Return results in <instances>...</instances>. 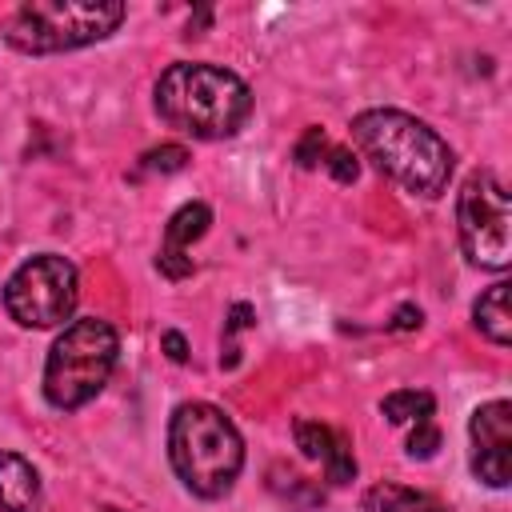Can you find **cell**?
Wrapping results in <instances>:
<instances>
[{
  "instance_id": "1",
  "label": "cell",
  "mask_w": 512,
  "mask_h": 512,
  "mask_svg": "<svg viewBox=\"0 0 512 512\" xmlns=\"http://www.w3.org/2000/svg\"><path fill=\"white\" fill-rule=\"evenodd\" d=\"M352 140L360 156L372 160V168L396 180L404 192L440 196L448 188L456 156L448 140L424 120L400 108H368L352 120Z\"/></svg>"
},
{
  "instance_id": "14",
  "label": "cell",
  "mask_w": 512,
  "mask_h": 512,
  "mask_svg": "<svg viewBox=\"0 0 512 512\" xmlns=\"http://www.w3.org/2000/svg\"><path fill=\"white\" fill-rule=\"evenodd\" d=\"M292 436H296V448L308 456V460H320V464H328L332 460V452L340 448V432H332L328 424H320V420H296L292 424Z\"/></svg>"
},
{
  "instance_id": "10",
  "label": "cell",
  "mask_w": 512,
  "mask_h": 512,
  "mask_svg": "<svg viewBox=\"0 0 512 512\" xmlns=\"http://www.w3.org/2000/svg\"><path fill=\"white\" fill-rule=\"evenodd\" d=\"M508 280H496L492 288L480 292V300L472 304V320L476 328L496 344V348H508L512 344V312H508Z\"/></svg>"
},
{
  "instance_id": "18",
  "label": "cell",
  "mask_w": 512,
  "mask_h": 512,
  "mask_svg": "<svg viewBox=\"0 0 512 512\" xmlns=\"http://www.w3.org/2000/svg\"><path fill=\"white\" fill-rule=\"evenodd\" d=\"M328 172L340 180V184H352L356 176H360V164H356V156L348 152V148H328Z\"/></svg>"
},
{
  "instance_id": "7",
  "label": "cell",
  "mask_w": 512,
  "mask_h": 512,
  "mask_svg": "<svg viewBox=\"0 0 512 512\" xmlns=\"http://www.w3.org/2000/svg\"><path fill=\"white\" fill-rule=\"evenodd\" d=\"M76 300H80L76 264L56 252H40L24 260L4 284V308L20 328H56L72 316Z\"/></svg>"
},
{
  "instance_id": "15",
  "label": "cell",
  "mask_w": 512,
  "mask_h": 512,
  "mask_svg": "<svg viewBox=\"0 0 512 512\" xmlns=\"http://www.w3.org/2000/svg\"><path fill=\"white\" fill-rule=\"evenodd\" d=\"M184 160H188V148H180V144H160V148L144 152L140 168H144V172H180Z\"/></svg>"
},
{
  "instance_id": "8",
  "label": "cell",
  "mask_w": 512,
  "mask_h": 512,
  "mask_svg": "<svg viewBox=\"0 0 512 512\" xmlns=\"http://www.w3.org/2000/svg\"><path fill=\"white\" fill-rule=\"evenodd\" d=\"M472 436V472L488 488H508L512 480V404L488 400L468 420Z\"/></svg>"
},
{
  "instance_id": "4",
  "label": "cell",
  "mask_w": 512,
  "mask_h": 512,
  "mask_svg": "<svg viewBox=\"0 0 512 512\" xmlns=\"http://www.w3.org/2000/svg\"><path fill=\"white\" fill-rule=\"evenodd\" d=\"M116 356H120V336L108 320H96V316L72 320L52 340L48 360H44V396H48V404L60 408V412L84 408L108 384V376L116 368Z\"/></svg>"
},
{
  "instance_id": "17",
  "label": "cell",
  "mask_w": 512,
  "mask_h": 512,
  "mask_svg": "<svg viewBox=\"0 0 512 512\" xmlns=\"http://www.w3.org/2000/svg\"><path fill=\"white\" fill-rule=\"evenodd\" d=\"M436 448H440V432L432 428V420L416 424L412 436H408V456H412V460H432Z\"/></svg>"
},
{
  "instance_id": "3",
  "label": "cell",
  "mask_w": 512,
  "mask_h": 512,
  "mask_svg": "<svg viewBox=\"0 0 512 512\" xmlns=\"http://www.w3.org/2000/svg\"><path fill=\"white\" fill-rule=\"evenodd\" d=\"M168 460L192 496L220 500L244 468V440H240L236 424L216 404L192 400L172 412Z\"/></svg>"
},
{
  "instance_id": "6",
  "label": "cell",
  "mask_w": 512,
  "mask_h": 512,
  "mask_svg": "<svg viewBox=\"0 0 512 512\" xmlns=\"http://www.w3.org/2000/svg\"><path fill=\"white\" fill-rule=\"evenodd\" d=\"M460 248L476 268L504 272L512 260V204L492 168H476L456 196Z\"/></svg>"
},
{
  "instance_id": "2",
  "label": "cell",
  "mask_w": 512,
  "mask_h": 512,
  "mask_svg": "<svg viewBox=\"0 0 512 512\" xmlns=\"http://www.w3.org/2000/svg\"><path fill=\"white\" fill-rule=\"evenodd\" d=\"M156 112L168 128L192 140H228L252 116V92L220 64L180 60L156 80Z\"/></svg>"
},
{
  "instance_id": "19",
  "label": "cell",
  "mask_w": 512,
  "mask_h": 512,
  "mask_svg": "<svg viewBox=\"0 0 512 512\" xmlns=\"http://www.w3.org/2000/svg\"><path fill=\"white\" fill-rule=\"evenodd\" d=\"M160 348L168 352L172 364H184V360H188V340H184L180 332H164V336H160Z\"/></svg>"
},
{
  "instance_id": "11",
  "label": "cell",
  "mask_w": 512,
  "mask_h": 512,
  "mask_svg": "<svg viewBox=\"0 0 512 512\" xmlns=\"http://www.w3.org/2000/svg\"><path fill=\"white\" fill-rule=\"evenodd\" d=\"M208 224H212L208 204L192 200V204L176 208L172 220H168V228H164V244H160V252H168V256H188L192 240H200V236L208 232Z\"/></svg>"
},
{
  "instance_id": "20",
  "label": "cell",
  "mask_w": 512,
  "mask_h": 512,
  "mask_svg": "<svg viewBox=\"0 0 512 512\" xmlns=\"http://www.w3.org/2000/svg\"><path fill=\"white\" fill-rule=\"evenodd\" d=\"M420 320H424V312H420V308H412V304H404V308L396 312L392 328H420Z\"/></svg>"
},
{
  "instance_id": "12",
  "label": "cell",
  "mask_w": 512,
  "mask_h": 512,
  "mask_svg": "<svg viewBox=\"0 0 512 512\" xmlns=\"http://www.w3.org/2000/svg\"><path fill=\"white\" fill-rule=\"evenodd\" d=\"M364 508L368 512H444L432 496H424L416 488H404V484H376V488H368Z\"/></svg>"
},
{
  "instance_id": "13",
  "label": "cell",
  "mask_w": 512,
  "mask_h": 512,
  "mask_svg": "<svg viewBox=\"0 0 512 512\" xmlns=\"http://www.w3.org/2000/svg\"><path fill=\"white\" fill-rule=\"evenodd\" d=\"M380 412H384L392 424H424V420L436 412V400H432V392L404 388V392L384 396V400H380Z\"/></svg>"
},
{
  "instance_id": "9",
  "label": "cell",
  "mask_w": 512,
  "mask_h": 512,
  "mask_svg": "<svg viewBox=\"0 0 512 512\" xmlns=\"http://www.w3.org/2000/svg\"><path fill=\"white\" fill-rule=\"evenodd\" d=\"M40 476L20 452H0V512H36Z\"/></svg>"
},
{
  "instance_id": "16",
  "label": "cell",
  "mask_w": 512,
  "mask_h": 512,
  "mask_svg": "<svg viewBox=\"0 0 512 512\" xmlns=\"http://www.w3.org/2000/svg\"><path fill=\"white\" fill-rule=\"evenodd\" d=\"M324 156H328V140H324V132H320V128H308V132L300 136V144H296L292 160H296L300 168H316Z\"/></svg>"
},
{
  "instance_id": "5",
  "label": "cell",
  "mask_w": 512,
  "mask_h": 512,
  "mask_svg": "<svg viewBox=\"0 0 512 512\" xmlns=\"http://www.w3.org/2000/svg\"><path fill=\"white\" fill-rule=\"evenodd\" d=\"M120 20H124L120 0H32L8 16L4 40L28 56L72 52L112 36Z\"/></svg>"
}]
</instances>
